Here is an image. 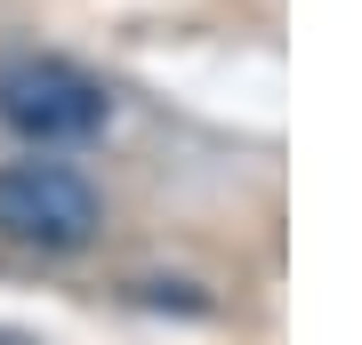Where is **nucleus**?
<instances>
[{
    "label": "nucleus",
    "instance_id": "1",
    "mask_svg": "<svg viewBox=\"0 0 362 345\" xmlns=\"http://www.w3.org/2000/svg\"><path fill=\"white\" fill-rule=\"evenodd\" d=\"M0 121L16 128L25 145H81L105 128V89L81 64H57V56H25L0 73Z\"/></svg>",
    "mask_w": 362,
    "mask_h": 345
},
{
    "label": "nucleus",
    "instance_id": "2",
    "mask_svg": "<svg viewBox=\"0 0 362 345\" xmlns=\"http://www.w3.org/2000/svg\"><path fill=\"white\" fill-rule=\"evenodd\" d=\"M0 233L25 249H81L97 233V193L65 161H8L0 169Z\"/></svg>",
    "mask_w": 362,
    "mask_h": 345
}]
</instances>
